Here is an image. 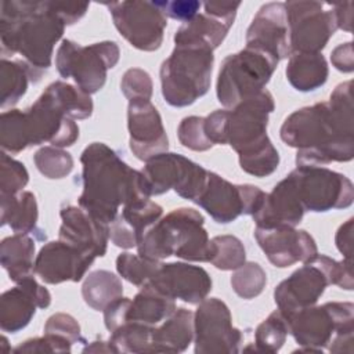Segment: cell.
<instances>
[{
    "label": "cell",
    "instance_id": "cell-14",
    "mask_svg": "<svg viewBox=\"0 0 354 354\" xmlns=\"http://www.w3.org/2000/svg\"><path fill=\"white\" fill-rule=\"evenodd\" d=\"M266 192L252 184H232L217 173L209 171L202 194L194 202L220 224H228L242 214H253Z\"/></svg>",
    "mask_w": 354,
    "mask_h": 354
},
{
    "label": "cell",
    "instance_id": "cell-36",
    "mask_svg": "<svg viewBox=\"0 0 354 354\" xmlns=\"http://www.w3.org/2000/svg\"><path fill=\"white\" fill-rule=\"evenodd\" d=\"M152 330V325L127 321L111 332L109 343L115 353H149Z\"/></svg>",
    "mask_w": 354,
    "mask_h": 354
},
{
    "label": "cell",
    "instance_id": "cell-51",
    "mask_svg": "<svg viewBox=\"0 0 354 354\" xmlns=\"http://www.w3.org/2000/svg\"><path fill=\"white\" fill-rule=\"evenodd\" d=\"M129 297H118L112 303H109L105 310H104V322L105 326L109 332H113L118 329L120 325L126 322V315H127V308L130 304Z\"/></svg>",
    "mask_w": 354,
    "mask_h": 354
},
{
    "label": "cell",
    "instance_id": "cell-3",
    "mask_svg": "<svg viewBox=\"0 0 354 354\" xmlns=\"http://www.w3.org/2000/svg\"><path fill=\"white\" fill-rule=\"evenodd\" d=\"M1 54L22 55L41 77L51 66L53 50L65 30L53 1L4 0L0 3Z\"/></svg>",
    "mask_w": 354,
    "mask_h": 354
},
{
    "label": "cell",
    "instance_id": "cell-13",
    "mask_svg": "<svg viewBox=\"0 0 354 354\" xmlns=\"http://www.w3.org/2000/svg\"><path fill=\"white\" fill-rule=\"evenodd\" d=\"M105 6L115 28L133 47L155 51L162 46L167 18L155 1H112Z\"/></svg>",
    "mask_w": 354,
    "mask_h": 354
},
{
    "label": "cell",
    "instance_id": "cell-22",
    "mask_svg": "<svg viewBox=\"0 0 354 354\" xmlns=\"http://www.w3.org/2000/svg\"><path fill=\"white\" fill-rule=\"evenodd\" d=\"M329 278L321 264L307 263L283 279L274 290V300L283 315L314 306L325 292Z\"/></svg>",
    "mask_w": 354,
    "mask_h": 354
},
{
    "label": "cell",
    "instance_id": "cell-47",
    "mask_svg": "<svg viewBox=\"0 0 354 354\" xmlns=\"http://www.w3.org/2000/svg\"><path fill=\"white\" fill-rule=\"evenodd\" d=\"M72 343L64 337L44 333L41 337L28 339L12 348L14 353H71Z\"/></svg>",
    "mask_w": 354,
    "mask_h": 354
},
{
    "label": "cell",
    "instance_id": "cell-4",
    "mask_svg": "<svg viewBox=\"0 0 354 354\" xmlns=\"http://www.w3.org/2000/svg\"><path fill=\"white\" fill-rule=\"evenodd\" d=\"M203 224L205 218L198 210L174 209L144 232L137 245L138 254L155 261L176 256L187 261L210 263L213 243Z\"/></svg>",
    "mask_w": 354,
    "mask_h": 354
},
{
    "label": "cell",
    "instance_id": "cell-26",
    "mask_svg": "<svg viewBox=\"0 0 354 354\" xmlns=\"http://www.w3.org/2000/svg\"><path fill=\"white\" fill-rule=\"evenodd\" d=\"M306 210L299 199L295 181L290 174L281 180L270 194H266L260 207L252 214L256 227H296Z\"/></svg>",
    "mask_w": 354,
    "mask_h": 354
},
{
    "label": "cell",
    "instance_id": "cell-12",
    "mask_svg": "<svg viewBox=\"0 0 354 354\" xmlns=\"http://www.w3.org/2000/svg\"><path fill=\"white\" fill-rule=\"evenodd\" d=\"M290 53H321L337 30L333 6L321 1H286Z\"/></svg>",
    "mask_w": 354,
    "mask_h": 354
},
{
    "label": "cell",
    "instance_id": "cell-39",
    "mask_svg": "<svg viewBox=\"0 0 354 354\" xmlns=\"http://www.w3.org/2000/svg\"><path fill=\"white\" fill-rule=\"evenodd\" d=\"M213 256L210 263L223 271L239 268L246 261L243 243L234 235H217L212 238Z\"/></svg>",
    "mask_w": 354,
    "mask_h": 354
},
{
    "label": "cell",
    "instance_id": "cell-55",
    "mask_svg": "<svg viewBox=\"0 0 354 354\" xmlns=\"http://www.w3.org/2000/svg\"><path fill=\"white\" fill-rule=\"evenodd\" d=\"M333 6V12H335V19H336V26L337 29L351 32V21H353V3L346 1V3H336Z\"/></svg>",
    "mask_w": 354,
    "mask_h": 354
},
{
    "label": "cell",
    "instance_id": "cell-38",
    "mask_svg": "<svg viewBox=\"0 0 354 354\" xmlns=\"http://www.w3.org/2000/svg\"><path fill=\"white\" fill-rule=\"evenodd\" d=\"M0 145L3 152L15 155L21 151L29 148L25 123H24V111L10 109L3 111L0 116Z\"/></svg>",
    "mask_w": 354,
    "mask_h": 354
},
{
    "label": "cell",
    "instance_id": "cell-45",
    "mask_svg": "<svg viewBox=\"0 0 354 354\" xmlns=\"http://www.w3.org/2000/svg\"><path fill=\"white\" fill-rule=\"evenodd\" d=\"M152 79L148 72L140 68L127 69L120 80V90L124 97L131 100H151L152 97Z\"/></svg>",
    "mask_w": 354,
    "mask_h": 354
},
{
    "label": "cell",
    "instance_id": "cell-11",
    "mask_svg": "<svg viewBox=\"0 0 354 354\" xmlns=\"http://www.w3.org/2000/svg\"><path fill=\"white\" fill-rule=\"evenodd\" d=\"M289 174L306 212L324 213L353 203V183L342 173L322 166H297Z\"/></svg>",
    "mask_w": 354,
    "mask_h": 354
},
{
    "label": "cell",
    "instance_id": "cell-24",
    "mask_svg": "<svg viewBox=\"0 0 354 354\" xmlns=\"http://www.w3.org/2000/svg\"><path fill=\"white\" fill-rule=\"evenodd\" d=\"M61 227L58 239L77 248L83 253L97 259L106 253L109 241V224L95 218L87 210L75 205L61 207Z\"/></svg>",
    "mask_w": 354,
    "mask_h": 354
},
{
    "label": "cell",
    "instance_id": "cell-49",
    "mask_svg": "<svg viewBox=\"0 0 354 354\" xmlns=\"http://www.w3.org/2000/svg\"><path fill=\"white\" fill-rule=\"evenodd\" d=\"M158 8L167 17L181 21L188 22L191 21L199 11L201 3L195 0H174V1H155Z\"/></svg>",
    "mask_w": 354,
    "mask_h": 354
},
{
    "label": "cell",
    "instance_id": "cell-52",
    "mask_svg": "<svg viewBox=\"0 0 354 354\" xmlns=\"http://www.w3.org/2000/svg\"><path fill=\"white\" fill-rule=\"evenodd\" d=\"M332 65L344 73L354 71V55H353V41H347L335 47L330 53Z\"/></svg>",
    "mask_w": 354,
    "mask_h": 354
},
{
    "label": "cell",
    "instance_id": "cell-10",
    "mask_svg": "<svg viewBox=\"0 0 354 354\" xmlns=\"http://www.w3.org/2000/svg\"><path fill=\"white\" fill-rule=\"evenodd\" d=\"M141 173L148 196L173 189L191 202H195L202 194L209 177V170L203 166L173 152H163L148 159Z\"/></svg>",
    "mask_w": 354,
    "mask_h": 354
},
{
    "label": "cell",
    "instance_id": "cell-27",
    "mask_svg": "<svg viewBox=\"0 0 354 354\" xmlns=\"http://www.w3.org/2000/svg\"><path fill=\"white\" fill-rule=\"evenodd\" d=\"M162 206L149 198L131 201L109 224V239L122 249L137 248L144 232L162 217Z\"/></svg>",
    "mask_w": 354,
    "mask_h": 354
},
{
    "label": "cell",
    "instance_id": "cell-46",
    "mask_svg": "<svg viewBox=\"0 0 354 354\" xmlns=\"http://www.w3.org/2000/svg\"><path fill=\"white\" fill-rule=\"evenodd\" d=\"M317 261L321 264V267L325 270L329 283L337 285L342 289L351 290L354 286L353 275H351V260H335L325 254H318Z\"/></svg>",
    "mask_w": 354,
    "mask_h": 354
},
{
    "label": "cell",
    "instance_id": "cell-18",
    "mask_svg": "<svg viewBox=\"0 0 354 354\" xmlns=\"http://www.w3.org/2000/svg\"><path fill=\"white\" fill-rule=\"evenodd\" d=\"M129 145L133 155L147 162L155 155L167 152L169 140L162 116L151 100H131L127 106Z\"/></svg>",
    "mask_w": 354,
    "mask_h": 354
},
{
    "label": "cell",
    "instance_id": "cell-17",
    "mask_svg": "<svg viewBox=\"0 0 354 354\" xmlns=\"http://www.w3.org/2000/svg\"><path fill=\"white\" fill-rule=\"evenodd\" d=\"M259 246L271 264L279 268L296 263H311L319 254L314 238L304 230L296 227H256L253 232Z\"/></svg>",
    "mask_w": 354,
    "mask_h": 354
},
{
    "label": "cell",
    "instance_id": "cell-37",
    "mask_svg": "<svg viewBox=\"0 0 354 354\" xmlns=\"http://www.w3.org/2000/svg\"><path fill=\"white\" fill-rule=\"evenodd\" d=\"M288 322L279 310L272 311L254 332V350L261 353H277L288 336Z\"/></svg>",
    "mask_w": 354,
    "mask_h": 354
},
{
    "label": "cell",
    "instance_id": "cell-43",
    "mask_svg": "<svg viewBox=\"0 0 354 354\" xmlns=\"http://www.w3.org/2000/svg\"><path fill=\"white\" fill-rule=\"evenodd\" d=\"M29 181V173L24 163L11 158L7 152L0 156V195H17Z\"/></svg>",
    "mask_w": 354,
    "mask_h": 354
},
{
    "label": "cell",
    "instance_id": "cell-23",
    "mask_svg": "<svg viewBox=\"0 0 354 354\" xmlns=\"http://www.w3.org/2000/svg\"><path fill=\"white\" fill-rule=\"evenodd\" d=\"M239 6L241 3H205L202 14L198 12L176 30L174 44L199 43L217 48L232 26Z\"/></svg>",
    "mask_w": 354,
    "mask_h": 354
},
{
    "label": "cell",
    "instance_id": "cell-15",
    "mask_svg": "<svg viewBox=\"0 0 354 354\" xmlns=\"http://www.w3.org/2000/svg\"><path fill=\"white\" fill-rule=\"evenodd\" d=\"M242 332L232 325L228 306L217 297H206L194 313V342L196 354L238 353Z\"/></svg>",
    "mask_w": 354,
    "mask_h": 354
},
{
    "label": "cell",
    "instance_id": "cell-40",
    "mask_svg": "<svg viewBox=\"0 0 354 354\" xmlns=\"http://www.w3.org/2000/svg\"><path fill=\"white\" fill-rule=\"evenodd\" d=\"M33 162L36 169L51 180L64 178L73 169L72 155L58 147H41L33 155Z\"/></svg>",
    "mask_w": 354,
    "mask_h": 354
},
{
    "label": "cell",
    "instance_id": "cell-34",
    "mask_svg": "<svg viewBox=\"0 0 354 354\" xmlns=\"http://www.w3.org/2000/svg\"><path fill=\"white\" fill-rule=\"evenodd\" d=\"M43 94L73 120L87 119L93 113V100L90 94L84 93L77 86L57 80L47 86Z\"/></svg>",
    "mask_w": 354,
    "mask_h": 354
},
{
    "label": "cell",
    "instance_id": "cell-9",
    "mask_svg": "<svg viewBox=\"0 0 354 354\" xmlns=\"http://www.w3.org/2000/svg\"><path fill=\"white\" fill-rule=\"evenodd\" d=\"M274 108L272 94L268 90H263L227 109L225 144L239 158L250 156L272 145L267 136V126L268 116Z\"/></svg>",
    "mask_w": 354,
    "mask_h": 354
},
{
    "label": "cell",
    "instance_id": "cell-32",
    "mask_svg": "<svg viewBox=\"0 0 354 354\" xmlns=\"http://www.w3.org/2000/svg\"><path fill=\"white\" fill-rule=\"evenodd\" d=\"M41 77L24 61L3 58L0 64V91L3 111L12 108L25 95L29 83H37Z\"/></svg>",
    "mask_w": 354,
    "mask_h": 354
},
{
    "label": "cell",
    "instance_id": "cell-19",
    "mask_svg": "<svg viewBox=\"0 0 354 354\" xmlns=\"http://www.w3.org/2000/svg\"><path fill=\"white\" fill-rule=\"evenodd\" d=\"M147 283L170 299H178L188 304H199L212 290V278L207 271L183 261L160 263Z\"/></svg>",
    "mask_w": 354,
    "mask_h": 354
},
{
    "label": "cell",
    "instance_id": "cell-21",
    "mask_svg": "<svg viewBox=\"0 0 354 354\" xmlns=\"http://www.w3.org/2000/svg\"><path fill=\"white\" fill-rule=\"evenodd\" d=\"M94 257L58 239L47 242L35 259L33 271L46 283L79 282L94 263Z\"/></svg>",
    "mask_w": 354,
    "mask_h": 354
},
{
    "label": "cell",
    "instance_id": "cell-8",
    "mask_svg": "<svg viewBox=\"0 0 354 354\" xmlns=\"http://www.w3.org/2000/svg\"><path fill=\"white\" fill-rule=\"evenodd\" d=\"M283 317L289 333L303 347L299 351H322L335 335L354 332V304L350 301L314 304Z\"/></svg>",
    "mask_w": 354,
    "mask_h": 354
},
{
    "label": "cell",
    "instance_id": "cell-31",
    "mask_svg": "<svg viewBox=\"0 0 354 354\" xmlns=\"http://www.w3.org/2000/svg\"><path fill=\"white\" fill-rule=\"evenodd\" d=\"M176 308L173 299L160 293L152 285L145 283L134 299L130 300L126 322L134 321L155 326L169 318Z\"/></svg>",
    "mask_w": 354,
    "mask_h": 354
},
{
    "label": "cell",
    "instance_id": "cell-25",
    "mask_svg": "<svg viewBox=\"0 0 354 354\" xmlns=\"http://www.w3.org/2000/svg\"><path fill=\"white\" fill-rule=\"evenodd\" d=\"M246 47L266 51L278 61L290 55L285 3L271 1L260 7L246 30Z\"/></svg>",
    "mask_w": 354,
    "mask_h": 354
},
{
    "label": "cell",
    "instance_id": "cell-5",
    "mask_svg": "<svg viewBox=\"0 0 354 354\" xmlns=\"http://www.w3.org/2000/svg\"><path fill=\"white\" fill-rule=\"evenodd\" d=\"M213 62V50L205 44H176L159 72L165 101L183 108L203 97L210 88Z\"/></svg>",
    "mask_w": 354,
    "mask_h": 354
},
{
    "label": "cell",
    "instance_id": "cell-1",
    "mask_svg": "<svg viewBox=\"0 0 354 354\" xmlns=\"http://www.w3.org/2000/svg\"><path fill=\"white\" fill-rule=\"evenodd\" d=\"M353 82L335 87L329 101L292 112L279 130L281 140L296 148L297 166L350 162L354 156Z\"/></svg>",
    "mask_w": 354,
    "mask_h": 354
},
{
    "label": "cell",
    "instance_id": "cell-6",
    "mask_svg": "<svg viewBox=\"0 0 354 354\" xmlns=\"http://www.w3.org/2000/svg\"><path fill=\"white\" fill-rule=\"evenodd\" d=\"M278 62L271 54L253 47H245L225 57L216 84L218 102L225 108H232L241 101L261 93Z\"/></svg>",
    "mask_w": 354,
    "mask_h": 354
},
{
    "label": "cell",
    "instance_id": "cell-42",
    "mask_svg": "<svg viewBox=\"0 0 354 354\" xmlns=\"http://www.w3.org/2000/svg\"><path fill=\"white\" fill-rule=\"evenodd\" d=\"M267 274L263 267L254 261L242 264L231 277V286L234 292L245 299L250 300L257 297L266 288Z\"/></svg>",
    "mask_w": 354,
    "mask_h": 354
},
{
    "label": "cell",
    "instance_id": "cell-2",
    "mask_svg": "<svg viewBox=\"0 0 354 354\" xmlns=\"http://www.w3.org/2000/svg\"><path fill=\"white\" fill-rule=\"evenodd\" d=\"M82 185L79 206L95 218L111 224L120 206L149 198L144 189L141 170L131 169L104 142H93L80 156Z\"/></svg>",
    "mask_w": 354,
    "mask_h": 354
},
{
    "label": "cell",
    "instance_id": "cell-16",
    "mask_svg": "<svg viewBox=\"0 0 354 354\" xmlns=\"http://www.w3.org/2000/svg\"><path fill=\"white\" fill-rule=\"evenodd\" d=\"M24 123L28 145L50 142L51 147H71L79 138V127L73 119L61 112L43 93L26 111Z\"/></svg>",
    "mask_w": 354,
    "mask_h": 354
},
{
    "label": "cell",
    "instance_id": "cell-29",
    "mask_svg": "<svg viewBox=\"0 0 354 354\" xmlns=\"http://www.w3.org/2000/svg\"><path fill=\"white\" fill-rule=\"evenodd\" d=\"M285 73L293 88L308 93L325 84L329 69L321 53H290Z\"/></svg>",
    "mask_w": 354,
    "mask_h": 354
},
{
    "label": "cell",
    "instance_id": "cell-53",
    "mask_svg": "<svg viewBox=\"0 0 354 354\" xmlns=\"http://www.w3.org/2000/svg\"><path fill=\"white\" fill-rule=\"evenodd\" d=\"M54 10L57 15L64 21L65 25H73L80 18L84 17V14L88 10L87 3H55L53 1Z\"/></svg>",
    "mask_w": 354,
    "mask_h": 354
},
{
    "label": "cell",
    "instance_id": "cell-20",
    "mask_svg": "<svg viewBox=\"0 0 354 354\" xmlns=\"http://www.w3.org/2000/svg\"><path fill=\"white\" fill-rule=\"evenodd\" d=\"M51 295L40 285L33 274L17 282L0 297V328L3 332L17 333L22 330L36 314V308H47Z\"/></svg>",
    "mask_w": 354,
    "mask_h": 354
},
{
    "label": "cell",
    "instance_id": "cell-54",
    "mask_svg": "<svg viewBox=\"0 0 354 354\" xmlns=\"http://www.w3.org/2000/svg\"><path fill=\"white\" fill-rule=\"evenodd\" d=\"M335 243L337 250L344 256V259L351 260L353 252V218H348L344 224H342L336 232Z\"/></svg>",
    "mask_w": 354,
    "mask_h": 354
},
{
    "label": "cell",
    "instance_id": "cell-44",
    "mask_svg": "<svg viewBox=\"0 0 354 354\" xmlns=\"http://www.w3.org/2000/svg\"><path fill=\"white\" fill-rule=\"evenodd\" d=\"M177 137L183 147L191 151L203 152L214 147L205 133V118L202 116L184 118L178 124Z\"/></svg>",
    "mask_w": 354,
    "mask_h": 354
},
{
    "label": "cell",
    "instance_id": "cell-7",
    "mask_svg": "<svg viewBox=\"0 0 354 354\" xmlns=\"http://www.w3.org/2000/svg\"><path fill=\"white\" fill-rule=\"evenodd\" d=\"M119 57L115 41L80 46L65 39L57 50L55 66L62 77H72L80 90L91 95L104 87L108 71L118 64Z\"/></svg>",
    "mask_w": 354,
    "mask_h": 354
},
{
    "label": "cell",
    "instance_id": "cell-33",
    "mask_svg": "<svg viewBox=\"0 0 354 354\" xmlns=\"http://www.w3.org/2000/svg\"><path fill=\"white\" fill-rule=\"evenodd\" d=\"M1 225H8L17 234H30L36 231L37 202L30 191L17 195H0Z\"/></svg>",
    "mask_w": 354,
    "mask_h": 354
},
{
    "label": "cell",
    "instance_id": "cell-28",
    "mask_svg": "<svg viewBox=\"0 0 354 354\" xmlns=\"http://www.w3.org/2000/svg\"><path fill=\"white\" fill-rule=\"evenodd\" d=\"M194 340V313L176 308L159 326H153L149 353H181Z\"/></svg>",
    "mask_w": 354,
    "mask_h": 354
},
{
    "label": "cell",
    "instance_id": "cell-50",
    "mask_svg": "<svg viewBox=\"0 0 354 354\" xmlns=\"http://www.w3.org/2000/svg\"><path fill=\"white\" fill-rule=\"evenodd\" d=\"M227 109H217L205 118V133L213 145L225 144Z\"/></svg>",
    "mask_w": 354,
    "mask_h": 354
},
{
    "label": "cell",
    "instance_id": "cell-48",
    "mask_svg": "<svg viewBox=\"0 0 354 354\" xmlns=\"http://www.w3.org/2000/svg\"><path fill=\"white\" fill-rule=\"evenodd\" d=\"M44 333L64 337L69 340L72 344L77 342H84L80 333V325L72 315L65 313L53 314L44 325Z\"/></svg>",
    "mask_w": 354,
    "mask_h": 354
},
{
    "label": "cell",
    "instance_id": "cell-30",
    "mask_svg": "<svg viewBox=\"0 0 354 354\" xmlns=\"http://www.w3.org/2000/svg\"><path fill=\"white\" fill-rule=\"evenodd\" d=\"M35 239L29 234H14L0 243V263L12 282L35 274Z\"/></svg>",
    "mask_w": 354,
    "mask_h": 354
},
{
    "label": "cell",
    "instance_id": "cell-35",
    "mask_svg": "<svg viewBox=\"0 0 354 354\" xmlns=\"http://www.w3.org/2000/svg\"><path fill=\"white\" fill-rule=\"evenodd\" d=\"M82 295L88 307L95 311H104L109 303L123 295V285L113 272L95 270L84 278Z\"/></svg>",
    "mask_w": 354,
    "mask_h": 354
},
{
    "label": "cell",
    "instance_id": "cell-56",
    "mask_svg": "<svg viewBox=\"0 0 354 354\" xmlns=\"http://www.w3.org/2000/svg\"><path fill=\"white\" fill-rule=\"evenodd\" d=\"M98 351H101V353H115L109 340L108 342L95 340V342H91V343H88L83 347V353H98Z\"/></svg>",
    "mask_w": 354,
    "mask_h": 354
},
{
    "label": "cell",
    "instance_id": "cell-41",
    "mask_svg": "<svg viewBox=\"0 0 354 354\" xmlns=\"http://www.w3.org/2000/svg\"><path fill=\"white\" fill-rule=\"evenodd\" d=\"M162 261L148 260L141 257L138 253L133 254L129 252L120 253L116 259V270L119 275L127 282L141 288L155 275Z\"/></svg>",
    "mask_w": 354,
    "mask_h": 354
}]
</instances>
